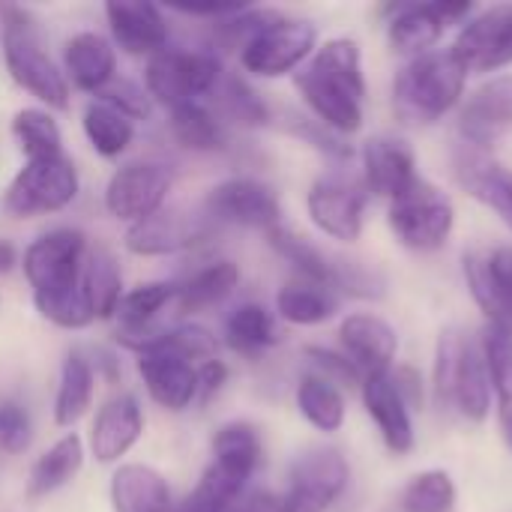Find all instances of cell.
Masks as SVG:
<instances>
[{
    "instance_id": "13",
    "label": "cell",
    "mask_w": 512,
    "mask_h": 512,
    "mask_svg": "<svg viewBox=\"0 0 512 512\" xmlns=\"http://www.w3.org/2000/svg\"><path fill=\"white\" fill-rule=\"evenodd\" d=\"M204 213L213 222L255 228L264 234L282 225V204L276 192L252 177H231L213 186L204 201Z\"/></svg>"
},
{
    "instance_id": "46",
    "label": "cell",
    "mask_w": 512,
    "mask_h": 512,
    "mask_svg": "<svg viewBox=\"0 0 512 512\" xmlns=\"http://www.w3.org/2000/svg\"><path fill=\"white\" fill-rule=\"evenodd\" d=\"M306 357L312 360V366L318 369L321 378H327L330 384H363V375L351 366V360L345 354H336L330 348H306Z\"/></svg>"
},
{
    "instance_id": "5",
    "label": "cell",
    "mask_w": 512,
    "mask_h": 512,
    "mask_svg": "<svg viewBox=\"0 0 512 512\" xmlns=\"http://www.w3.org/2000/svg\"><path fill=\"white\" fill-rule=\"evenodd\" d=\"M435 399L465 420L483 423L492 408V378L483 345L456 330L441 333L435 351Z\"/></svg>"
},
{
    "instance_id": "24",
    "label": "cell",
    "mask_w": 512,
    "mask_h": 512,
    "mask_svg": "<svg viewBox=\"0 0 512 512\" xmlns=\"http://www.w3.org/2000/svg\"><path fill=\"white\" fill-rule=\"evenodd\" d=\"M363 405H366L369 417L375 420L390 453L405 456L414 450L411 411H408V402L402 399L396 378L390 372H378V375L363 378Z\"/></svg>"
},
{
    "instance_id": "45",
    "label": "cell",
    "mask_w": 512,
    "mask_h": 512,
    "mask_svg": "<svg viewBox=\"0 0 512 512\" xmlns=\"http://www.w3.org/2000/svg\"><path fill=\"white\" fill-rule=\"evenodd\" d=\"M30 441H33L30 414L18 402H3L0 405V450L9 456H18L30 447Z\"/></svg>"
},
{
    "instance_id": "34",
    "label": "cell",
    "mask_w": 512,
    "mask_h": 512,
    "mask_svg": "<svg viewBox=\"0 0 512 512\" xmlns=\"http://www.w3.org/2000/svg\"><path fill=\"white\" fill-rule=\"evenodd\" d=\"M171 135L195 153H216L228 144L225 123L204 102H183L168 111Z\"/></svg>"
},
{
    "instance_id": "2",
    "label": "cell",
    "mask_w": 512,
    "mask_h": 512,
    "mask_svg": "<svg viewBox=\"0 0 512 512\" xmlns=\"http://www.w3.org/2000/svg\"><path fill=\"white\" fill-rule=\"evenodd\" d=\"M297 90L321 126L336 135H351L363 126V54L348 36L327 39L315 48L309 66L297 75Z\"/></svg>"
},
{
    "instance_id": "31",
    "label": "cell",
    "mask_w": 512,
    "mask_h": 512,
    "mask_svg": "<svg viewBox=\"0 0 512 512\" xmlns=\"http://www.w3.org/2000/svg\"><path fill=\"white\" fill-rule=\"evenodd\" d=\"M96 393V369L81 351H69L60 366V384L54 396V423L60 429H72L93 405Z\"/></svg>"
},
{
    "instance_id": "21",
    "label": "cell",
    "mask_w": 512,
    "mask_h": 512,
    "mask_svg": "<svg viewBox=\"0 0 512 512\" xmlns=\"http://www.w3.org/2000/svg\"><path fill=\"white\" fill-rule=\"evenodd\" d=\"M512 129V75H498L477 87L459 114V132L468 147L486 150Z\"/></svg>"
},
{
    "instance_id": "23",
    "label": "cell",
    "mask_w": 512,
    "mask_h": 512,
    "mask_svg": "<svg viewBox=\"0 0 512 512\" xmlns=\"http://www.w3.org/2000/svg\"><path fill=\"white\" fill-rule=\"evenodd\" d=\"M339 345H342V354L351 360V366L366 378V375L390 372L399 339H396V330L384 318L360 312L342 321Z\"/></svg>"
},
{
    "instance_id": "44",
    "label": "cell",
    "mask_w": 512,
    "mask_h": 512,
    "mask_svg": "<svg viewBox=\"0 0 512 512\" xmlns=\"http://www.w3.org/2000/svg\"><path fill=\"white\" fill-rule=\"evenodd\" d=\"M96 99L105 102V105H111V108H117V111H120L123 117H129L132 123L150 117V108H153L150 93H147L141 84L129 81V78H114V81H108V84L96 93Z\"/></svg>"
},
{
    "instance_id": "17",
    "label": "cell",
    "mask_w": 512,
    "mask_h": 512,
    "mask_svg": "<svg viewBox=\"0 0 512 512\" xmlns=\"http://www.w3.org/2000/svg\"><path fill=\"white\" fill-rule=\"evenodd\" d=\"M144 435V411L132 393L108 399L90 423L87 447L99 465H117Z\"/></svg>"
},
{
    "instance_id": "32",
    "label": "cell",
    "mask_w": 512,
    "mask_h": 512,
    "mask_svg": "<svg viewBox=\"0 0 512 512\" xmlns=\"http://www.w3.org/2000/svg\"><path fill=\"white\" fill-rule=\"evenodd\" d=\"M240 285V267L234 261H210L195 270L183 285H177V309L183 315H195L225 303Z\"/></svg>"
},
{
    "instance_id": "30",
    "label": "cell",
    "mask_w": 512,
    "mask_h": 512,
    "mask_svg": "<svg viewBox=\"0 0 512 512\" xmlns=\"http://www.w3.org/2000/svg\"><path fill=\"white\" fill-rule=\"evenodd\" d=\"M81 294L93 321H108L123 297V273L117 258L105 246H87L81 267Z\"/></svg>"
},
{
    "instance_id": "43",
    "label": "cell",
    "mask_w": 512,
    "mask_h": 512,
    "mask_svg": "<svg viewBox=\"0 0 512 512\" xmlns=\"http://www.w3.org/2000/svg\"><path fill=\"white\" fill-rule=\"evenodd\" d=\"M456 483L447 471H423L402 492V512H453Z\"/></svg>"
},
{
    "instance_id": "47",
    "label": "cell",
    "mask_w": 512,
    "mask_h": 512,
    "mask_svg": "<svg viewBox=\"0 0 512 512\" xmlns=\"http://www.w3.org/2000/svg\"><path fill=\"white\" fill-rule=\"evenodd\" d=\"M291 132L306 138L312 147H318L321 153L333 156V159H351V147L342 144V138L336 132H330L327 126H321L318 120H309V117H291Z\"/></svg>"
},
{
    "instance_id": "3",
    "label": "cell",
    "mask_w": 512,
    "mask_h": 512,
    "mask_svg": "<svg viewBox=\"0 0 512 512\" xmlns=\"http://www.w3.org/2000/svg\"><path fill=\"white\" fill-rule=\"evenodd\" d=\"M0 45H3L6 72L21 90L36 96L45 108L54 111L69 108V96H72L69 81L45 51L42 30L27 9L21 6L0 9Z\"/></svg>"
},
{
    "instance_id": "37",
    "label": "cell",
    "mask_w": 512,
    "mask_h": 512,
    "mask_svg": "<svg viewBox=\"0 0 512 512\" xmlns=\"http://www.w3.org/2000/svg\"><path fill=\"white\" fill-rule=\"evenodd\" d=\"M267 243L276 255H282L306 282L324 285L333 291V276H336V258L324 255L315 243H309L306 237L288 231L285 225H276L273 231H267Z\"/></svg>"
},
{
    "instance_id": "15",
    "label": "cell",
    "mask_w": 512,
    "mask_h": 512,
    "mask_svg": "<svg viewBox=\"0 0 512 512\" xmlns=\"http://www.w3.org/2000/svg\"><path fill=\"white\" fill-rule=\"evenodd\" d=\"M465 72H498L512 63V6H492L474 15L453 48Z\"/></svg>"
},
{
    "instance_id": "49",
    "label": "cell",
    "mask_w": 512,
    "mask_h": 512,
    "mask_svg": "<svg viewBox=\"0 0 512 512\" xmlns=\"http://www.w3.org/2000/svg\"><path fill=\"white\" fill-rule=\"evenodd\" d=\"M246 6L249 3H171L174 12H183V15H192V18H210L213 24L228 18V15H237Z\"/></svg>"
},
{
    "instance_id": "16",
    "label": "cell",
    "mask_w": 512,
    "mask_h": 512,
    "mask_svg": "<svg viewBox=\"0 0 512 512\" xmlns=\"http://www.w3.org/2000/svg\"><path fill=\"white\" fill-rule=\"evenodd\" d=\"M474 6L471 3H447V0H438V3H411V6H396L393 9V18L387 24L390 30V42L396 51L402 54H426L438 39L441 33L450 27V24H459L465 15H471Z\"/></svg>"
},
{
    "instance_id": "6",
    "label": "cell",
    "mask_w": 512,
    "mask_h": 512,
    "mask_svg": "<svg viewBox=\"0 0 512 512\" xmlns=\"http://www.w3.org/2000/svg\"><path fill=\"white\" fill-rule=\"evenodd\" d=\"M264 462V444L252 423L231 420L213 435V462L201 474L195 495L207 504H234L246 495L249 480Z\"/></svg>"
},
{
    "instance_id": "19",
    "label": "cell",
    "mask_w": 512,
    "mask_h": 512,
    "mask_svg": "<svg viewBox=\"0 0 512 512\" xmlns=\"http://www.w3.org/2000/svg\"><path fill=\"white\" fill-rule=\"evenodd\" d=\"M135 366H138L147 396L159 408L180 414L198 402V366L189 363L186 357H177L168 351H147V354H138Z\"/></svg>"
},
{
    "instance_id": "41",
    "label": "cell",
    "mask_w": 512,
    "mask_h": 512,
    "mask_svg": "<svg viewBox=\"0 0 512 512\" xmlns=\"http://www.w3.org/2000/svg\"><path fill=\"white\" fill-rule=\"evenodd\" d=\"M12 138L27 159H48L63 153V135L57 120L45 108H21L12 117Z\"/></svg>"
},
{
    "instance_id": "25",
    "label": "cell",
    "mask_w": 512,
    "mask_h": 512,
    "mask_svg": "<svg viewBox=\"0 0 512 512\" xmlns=\"http://www.w3.org/2000/svg\"><path fill=\"white\" fill-rule=\"evenodd\" d=\"M63 75L69 87L81 93H99L108 81L117 78V48L111 39L93 30L75 33L63 45Z\"/></svg>"
},
{
    "instance_id": "7",
    "label": "cell",
    "mask_w": 512,
    "mask_h": 512,
    "mask_svg": "<svg viewBox=\"0 0 512 512\" xmlns=\"http://www.w3.org/2000/svg\"><path fill=\"white\" fill-rule=\"evenodd\" d=\"M78 168L60 153L48 159H27L9 180L0 207L9 219H36L66 210L78 198Z\"/></svg>"
},
{
    "instance_id": "27",
    "label": "cell",
    "mask_w": 512,
    "mask_h": 512,
    "mask_svg": "<svg viewBox=\"0 0 512 512\" xmlns=\"http://www.w3.org/2000/svg\"><path fill=\"white\" fill-rule=\"evenodd\" d=\"M363 177L369 192L381 198H396L405 186L417 180L414 150L399 138H369L363 144Z\"/></svg>"
},
{
    "instance_id": "36",
    "label": "cell",
    "mask_w": 512,
    "mask_h": 512,
    "mask_svg": "<svg viewBox=\"0 0 512 512\" xmlns=\"http://www.w3.org/2000/svg\"><path fill=\"white\" fill-rule=\"evenodd\" d=\"M483 354L489 363V378H492V390L498 399V423H501V435L507 441L512 453V333L501 327H486L483 339Z\"/></svg>"
},
{
    "instance_id": "12",
    "label": "cell",
    "mask_w": 512,
    "mask_h": 512,
    "mask_svg": "<svg viewBox=\"0 0 512 512\" xmlns=\"http://www.w3.org/2000/svg\"><path fill=\"white\" fill-rule=\"evenodd\" d=\"M171 171L159 162H129L117 168L105 186V210L111 219L138 225L165 210L171 192Z\"/></svg>"
},
{
    "instance_id": "18",
    "label": "cell",
    "mask_w": 512,
    "mask_h": 512,
    "mask_svg": "<svg viewBox=\"0 0 512 512\" xmlns=\"http://www.w3.org/2000/svg\"><path fill=\"white\" fill-rule=\"evenodd\" d=\"M108 30L114 48L132 57H153L168 48V21L156 3L141 0H111L105 3Z\"/></svg>"
},
{
    "instance_id": "38",
    "label": "cell",
    "mask_w": 512,
    "mask_h": 512,
    "mask_svg": "<svg viewBox=\"0 0 512 512\" xmlns=\"http://www.w3.org/2000/svg\"><path fill=\"white\" fill-rule=\"evenodd\" d=\"M177 300L174 282H141L123 291L114 318L120 321V333H150L156 315Z\"/></svg>"
},
{
    "instance_id": "14",
    "label": "cell",
    "mask_w": 512,
    "mask_h": 512,
    "mask_svg": "<svg viewBox=\"0 0 512 512\" xmlns=\"http://www.w3.org/2000/svg\"><path fill=\"white\" fill-rule=\"evenodd\" d=\"M369 189L345 180V177H321L312 183L306 210L318 231L333 240L354 243L363 234V213H366Z\"/></svg>"
},
{
    "instance_id": "50",
    "label": "cell",
    "mask_w": 512,
    "mask_h": 512,
    "mask_svg": "<svg viewBox=\"0 0 512 512\" xmlns=\"http://www.w3.org/2000/svg\"><path fill=\"white\" fill-rule=\"evenodd\" d=\"M15 264H21V255H18L15 243L0 240V276L12 273V270H15Z\"/></svg>"
},
{
    "instance_id": "35",
    "label": "cell",
    "mask_w": 512,
    "mask_h": 512,
    "mask_svg": "<svg viewBox=\"0 0 512 512\" xmlns=\"http://www.w3.org/2000/svg\"><path fill=\"white\" fill-rule=\"evenodd\" d=\"M225 342L243 357H258L279 342V327L273 312L261 303H243L225 318Z\"/></svg>"
},
{
    "instance_id": "1",
    "label": "cell",
    "mask_w": 512,
    "mask_h": 512,
    "mask_svg": "<svg viewBox=\"0 0 512 512\" xmlns=\"http://www.w3.org/2000/svg\"><path fill=\"white\" fill-rule=\"evenodd\" d=\"M87 246L90 243L84 231L54 228L36 237L21 258L36 312L60 330H84L93 324V315L81 294V267Z\"/></svg>"
},
{
    "instance_id": "33",
    "label": "cell",
    "mask_w": 512,
    "mask_h": 512,
    "mask_svg": "<svg viewBox=\"0 0 512 512\" xmlns=\"http://www.w3.org/2000/svg\"><path fill=\"white\" fill-rule=\"evenodd\" d=\"M339 309V300L330 288L306 282V279H294L288 285H282V291L276 294V312L282 321L294 324V327H318L324 321H330Z\"/></svg>"
},
{
    "instance_id": "40",
    "label": "cell",
    "mask_w": 512,
    "mask_h": 512,
    "mask_svg": "<svg viewBox=\"0 0 512 512\" xmlns=\"http://www.w3.org/2000/svg\"><path fill=\"white\" fill-rule=\"evenodd\" d=\"M81 126H84V135H87L90 147L105 159H117L120 153H126L132 138H135V123L129 117H123L117 108H111V105H105L99 99H93L84 108Z\"/></svg>"
},
{
    "instance_id": "8",
    "label": "cell",
    "mask_w": 512,
    "mask_h": 512,
    "mask_svg": "<svg viewBox=\"0 0 512 512\" xmlns=\"http://www.w3.org/2000/svg\"><path fill=\"white\" fill-rule=\"evenodd\" d=\"M222 75L225 69L216 51L165 48L147 60L144 90L153 102L171 111L183 102H201V96H210Z\"/></svg>"
},
{
    "instance_id": "10",
    "label": "cell",
    "mask_w": 512,
    "mask_h": 512,
    "mask_svg": "<svg viewBox=\"0 0 512 512\" xmlns=\"http://www.w3.org/2000/svg\"><path fill=\"white\" fill-rule=\"evenodd\" d=\"M318 30L312 21L279 15L240 48V66L258 78H282L312 57Z\"/></svg>"
},
{
    "instance_id": "42",
    "label": "cell",
    "mask_w": 512,
    "mask_h": 512,
    "mask_svg": "<svg viewBox=\"0 0 512 512\" xmlns=\"http://www.w3.org/2000/svg\"><path fill=\"white\" fill-rule=\"evenodd\" d=\"M210 96H216L219 111H222L231 123H237V126H252V129H258V126H267V123H270V108H267V102H264V99L258 96V90H255L246 78H240V75H228V72H225Z\"/></svg>"
},
{
    "instance_id": "22",
    "label": "cell",
    "mask_w": 512,
    "mask_h": 512,
    "mask_svg": "<svg viewBox=\"0 0 512 512\" xmlns=\"http://www.w3.org/2000/svg\"><path fill=\"white\" fill-rule=\"evenodd\" d=\"M465 279L480 303V309L489 315L492 327L512 333V249L501 246L489 255H465Z\"/></svg>"
},
{
    "instance_id": "9",
    "label": "cell",
    "mask_w": 512,
    "mask_h": 512,
    "mask_svg": "<svg viewBox=\"0 0 512 512\" xmlns=\"http://www.w3.org/2000/svg\"><path fill=\"white\" fill-rule=\"evenodd\" d=\"M390 228L396 240L414 252L441 249L456 225L453 201L429 180L417 177L396 198H390Z\"/></svg>"
},
{
    "instance_id": "11",
    "label": "cell",
    "mask_w": 512,
    "mask_h": 512,
    "mask_svg": "<svg viewBox=\"0 0 512 512\" xmlns=\"http://www.w3.org/2000/svg\"><path fill=\"white\" fill-rule=\"evenodd\" d=\"M348 462L333 447L303 453L288 474V489L279 498V512H327L348 486Z\"/></svg>"
},
{
    "instance_id": "29",
    "label": "cell",
    "mask_w": 512,
    "mask_h": 512,
    "mask_svg": "<svg viewBox=\"0 0 512 512\" xmlns=\"http://www.w3.org/2000/svg\"><path fill=\"white\" fill-rule=\"evenodd\" d=\"M84 441L78 432H66L60 441H54L30 468L27 477V498L30 501H42L48 495H54L57 489L69 486L81 468H84Z\"/></svg>"
},
{
    "instance_id": "39",
    "label": "cell",
    "mask_w": 512,
    "mask_h": 512,
    "mask_svg": "<svg viewBox=\"0 0 512 512\" xmlns=\"http://www.w3.org/2000/svg\"><path fill=\"white\" fill-rule=\"evenodd\" d=\"M297 408L303 420L324 435H333L345 426V396L321 375H306L297 384Z\"/></svg>"
},
{
    "instance_id": "28",
    "label": "cell",
    "mask_w": 512,
    "mask_h": 512,
    "mask_svg": "<svg viewBox=\"0 0 512 512\" xmlns=\"http://www.w3.org/2000/svg\"><path fill=\"white\" fill-rule=\"evenodd\" d=\"M459 183L486 207H492L512 228V171L492 162L483 150L462 144L456 153Z\"/></svg>"
},
{
    "instance_id": "48",
    "label": "cell",
    "mask_w": 512,
    "mask_h": 512,
    "mask_svg": "<svg viewBox=\"0 0 512 512\" xmlns=\"http://www.w3.org/2000/svg\"><path fill=\"white\" fill-rule=\"evenodd\" d=\"M225 384H228V366L219 357L198 363V402H210Z\"/></svg>"
},
{
    "instance_id": "20",
    "label": "cell",
    "mask_w": 512,
    "mask_h": 512,
    "mask_svg": "<svg viewBox=\"0 0 512 512\" xmlns=\"http://www.w3.org/2000/svg\"><path fill=\"white\" fill-rule=\"evenodd\" d=\"M207 216H183L177 210H159L156 216L129 225L123 246L138 258H162L183 252L207 237Z\"/></svg>"
},
{
    "instance_id": "4",
    "label": "cell",
    "mask_w": 512,
    "mask_h": 512,
    "mask_svg": "<svg viewBox=\"0 0 512 512\" xmlns=\"http://www.w3.org/2000/svg\"><path fill=\"white\" fill-rule=\"evenodd\" d=\"M468 72L453 51H426L414 57L393 81V108L408 126L441 120L465 90Z\"/></svg>"
},
{
    "instance_id": "26",
    "label": "cell",
    "mask_w": 512,
    "mask_h": 512,
    "mask_svg": "<svg viewBox=\"0 0 512 512\" xmlns=\"http://www.w3.org/2000/svg\"><path fill=\"white\" fill-rule=\"evenodd\" d=\"M108 495L114 512H177L165 474L141 462L120 465L111 474Z\"/></svg>"
}]
</instances>
